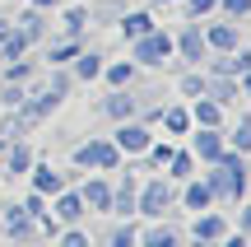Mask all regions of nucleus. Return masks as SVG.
I'll return each instance as SVG.
<instances>
[{
	"label": "nucleus",
	"mask_w": 251,
	"mask_h": 247,
	"mask_svg": "<svg viewBox=\"0 0 251 247\" xmlns=\"http://www.w3.org/2000/svg\"><path fill=\"white\" fill-rule=\"evenodd\" d=\"M107 112H112V117H130V112H135V103L126 98V93H112V98H107Z\"/></svg>",
	"instance_id": "5701e85b"
},
{
	"label": "nucleus",
	"mask_w": 251,
	"mask_h": 247,
	"mask_svg": "<svg viewBox=\"0 0 251 247\" xmlns=\"http://www.w3.org/2000/svg\"><path fill=\"white\" fill-rule=\"evenodd\" d=\"M163 205H168V187L163 182H149L140 196V215H163Z\"/></svg>",
	"instance_id": "6e6552de"
},
{
	"label": "nucleus",
	"mask_w": 251,
	"mask_h": 247,
	"mask_svg": "<svg viewBox=\"0 0 251 247\" xmlns=\"http://www.w3.org/2000/svg\"><path fill=\"white\" fill-rule=\"evenodd\" d=\"M149 28H153V14H149V9H130V14L121 19V33L130 37V42H135V37H144Z\"/></svg>",
	"instance_id": "0eeeda50"
},
{
	"label": "nucleus",
	"mask_w": 251,
	"mask_h": 247,
	"mask_svg": "<svg viewBox=\"0 0 251 247\" xmlns=\"http://www.w3.org/2000/svg\"><path fill=\"white\" fill-rule=\"evenodd\" d=\"M61 247H89V238H84V233H70V238H65Z\"/></svg>",
	"instance_id": "2f4dec72"
},
{
	"label": "nucleus",
	"mask_w": 251,
	"mask_h": 247,
	"mask_svg": "<svg viewBox=\"0 0 251 247\" xmlns=\"http://www.w3.org/2000/svg\"><path fill=\"white\" fill-rule=\"evenodd\" d=\"M186 5V14H209V9H219V0H181Z\"/></svg>",
	"instance_id": "cd10ccee"
},
{
	"label": "nucleus",
	"mask_w": 251,
	"mask_h": 247,
	"mask_svg": "<svg viewBox=\"0 0 251 247\" xmlns=\"http://www.w3.org/2000/svg\"><path fill=\"white\" fill-rule=\"evenodd\" d=\"M233 145H237V149H251V121H247V126L233 136Z\"/></svg>",
	"instance_id": "7c9ffc66"
},
{
	"label": "nucleus",
	"mask_w": 251,
	"mask_h": 247,
	"mask_svg": "<svg viewBox=\"0 0 251 247\" xmlns=\"http://www.w3.org/2000/svg\"><path fill=\"white\" fill-rule=\"evenodd\" d=\"M196 238H205V243H209V238H224V220H219V215L200 220V224H196Z\"/></svg>",
	"instance_id": "412c9836"
},
{
	"label": "nucleus",
	"mask_w": 251,
	"mask_h": 247,
	"mask_svg": "<svg viewBox=\"0 0 251 247\" xmlns=\"http://www.w3.org/2000/svg\"><path fill=\"white\" fill-rule=\"evenodd\" d=\"M172 52H181L186 61L200 65V56L209 52V47H205V33H200V24H186V28H181V37H172Z\"/></svg>",
	"instance_id": "f03ea898"
},
{
	"label": "nucleus",
	"mask_w": 251,
	"mask_h": 247,
	"mask_svg": "<svg viewBox=\"0 0 251 247\" xmlns=\"http://www.w3.org/2000/svg\"><path fill=\"white\" fill-rule=\"evenodd\" d=\"M19 33H24L28 42H37V37H42V9H33V5H28L24 14H19Z\"/></svg>",
	"instance_id": "f8f14e48"
},
{
	"label": "nucleus",
	"mask_w": 251,
	"mask_h": 247,
	"mask_svg": "<svg viewBox=\"0 0 251 247\" xmlns=\"http://www.w3.org/2000/svg\"><path fill=\"white\" fill-rule=\"evenodd\" d=\"M79 201H84V205H93V210H107V205H112V192H107V182H89Z\"/></svg>",
	"instance_id": "4468645a"
},
{
	"label": "nucleus",
	"mask_w": 251,
	"mask_h": 247,
	"mask_svg": "<svg viewBox=\"0 0 251 247\" xmlns=\"http://www.w3.org/2000/svg\"><path fill=\"white\" fill-rule=\"evenodd\" d=\"M205 47H214L219 56L237 52V24H209L205 28Z\"/></svg>",
	"instance_id": "20e7f679"
},
{
	"label": "nucleus",
	"mask_w": 251,
	"mask_h": 247,
	"mask_svg": "<svg viewBox=\"0 0 251 247\" xmlns=\"http://www.w3.org/2000/svg\"><path fill=\"white\" fill-rule=\"evenodd\" d=\"M117 154H121L117 145H107V140H93V145H84L75 159H79L84 168H89V164H93V168H117Z\"/></svg>",
	"instance_id": "7ed1b4c3"
},
{
	"label": "nucleus",
	"mask_w": 251,
	"mask_h": 247,
	"mask_svg": "<svg viewBox=\"0 0 251 247\" xmlns=\"http://www.w3.org/2000/svg\"><path fill=\"white\" fill-rule=\"evenodd\" d=\"M24 5H28V0H24Z\"/></svg>",
	"instance_id": "4c0bfd02"
},
{
	"label": "nucleus",
	"mask_w": 251,
	"mask_h": 247,
	"mask_svg": "<svg viewBox=\"0 0 251 247\" xmlns=\"http://www.w3.org/2000/svg\"><path fill=\"white\" fill-rule=\"evenodd\" d=\"M219 9H224L228 19H247L251 14V0H219Z\"/></svg>",
	"instance_id": "4be33fe9"
},
{
	"label": "nucleus",
	"mask_w": 251,
	"mask_h": 247,
	"mask_svg": "<svg viewBox=\"0 0 251 247\" xmlns=\"http://www.w3.org/2000/svg\"><path fill=\"white\" fill-rule=\"evenodd\" d=\"M209 201H214V192H209V182H191V187H186V205H191V210H205Z\"/></svg>",
	"instance_id": "dca6fc26"
},
{
	"label": "nucleus",
	"mask_w": 251,
	"mask_h": 247,
	"mask_svg": "<svg viewBox=\"0 0 251 247\" xmlns=\"http://www.w3.org/2000/svg\"><path fill=\"white\" fill-rule=\"evenodd\" d=\"M130 75H135V61H117V65H102L98 80H107L112 89H121V84H130Z\"/></svg>",
	"instance_id": "9b49d317"
},
{
	"label": "nucleus",
	"mask_w": 251,
	"mask_h": 247,
	"mask_svg": "<svg viewBox=\"0 0 251 247\" xmlns=\"http://www.w3.org/2000/svg\"><path fill=\"white\" fill-rule=\"evenodd\" d=\"M196 154H200V159H209V164H214V159L224 154V136H219L214 126H205V131H200V136H196Z\"/></svg>",
	"instance_id": "423d86ee"
},
{
	"label": "nucleus",
	"mask_w": 251,
	"mask_h": 247,
	"mask_svg": "<svg viewBox=\"0 0 251 247\" xmlns=\"http://www.w3.org/2000/svg\"><path fill=\"white\" fill-rule=\"evenodd\" d=\"M242 229H247V233H251V210H247V215H242Z\"/></svg>",
	"instance_id": "f704fd0d"
},
{
	"label": "nucleus",
	"mask_w": 251,
	"mask_h": 247,
	"mask_svg": "<svg viewBox=\"0 0 251 247\" xmlns=\"http://www.w3.org/2000/svg\"><path fill=\"white\" fill-rule=\"evenodd\" d=\"M163 126H168L172 136H181V131L191 126V112L186 108H168V112H163Z\"/></svg>",
	"instance_id": "a211bd4d"
},
{
	"label": "nucleus",
	"mask_w": 251,
	"mask_h": 247,
	"mask_svg": "<svg viewBox=\"0 0 251 247\" xmlns=\"http://www.w3.org/2000/svg\"><path fill=\"white\" fill-rule=\"evenodd\" d=\"M84 24H89V9H84V5H70V9H65V33H70V37H79Z\"/></svg>",
	"instance_id": "f3484780"
},
{
	"label": "nucleus",
	"mask_w": 251,
	"mask_h": 247,
	"mask_svg": "<svg viewBox=\"0 0 251 247\" xmlns=\"http://www.w3.org/2000/svg\"><path fill=\"white\" fill-rule=\"evenodd\" d=\"M117 149H126V154H140V149H149V131L135 126V121H130V126H121V131H117Z\"/></svg>",
	"instance_id": "39448f33"
},
{
	"label": "nucleus",
	"mask_w": 251,
	"mask_h": 247,
	"mask_svg": "<svg viewBox=\"0 0 251 247\" xmlns=\"http://www.w3.org/2000/svg\"><path fill=\"white\" fill-rule=\"evenodd\" d=\"M33 9H51V5H61V0H28Z\"/></svg>",
	"instance_id": "473e14b6"
},
{
	"label": "nucleus",
	"mask_w": 251,
	"mask_h": 247,
	"mask_svg": "<svg viewBox=\"0 0 251 247\" xmlns=\"http://www.w3.org/2000/svg\"><path fill=\"white\" fill-rule=\"evenodd\" d=\"M28 75H33V65H28V61H9V84L28 80Z\"/></svg>",
	"instance_id": "c85d7f7f"
},
{
	"label": "nucleus",
	"mask_w": 251,
	"mask_h": 247,
	"mask_svg": "<svg viewBox=\"0 0 251 247\" xmlns=\"http://www.w3.org/2000/svg\"><path fill=\"white\" fill-rule=\"evenodd\" d=\"M33 187L37 192H61V173H51L47 164H37L33 168Z\"/></svg>",
	"instance_id": "2eb2a0df"
},
{
	"label": "nucleus",
	"mask_w": 251,
	"mask_h": 247,
	"mask_svg": "<svg viewBox=\"0 0 251 247\" xmlns=\"http://www.w3.org/2000/svg\"><path fill=\"white\" fill-rule=\"evenodd\" d=\"M28 164H33V154H28L24 145H14V149H9V173H24Z\"/></svg>",
	"instance_id": "b1692460"
},
{
	"label": "nucleus",
	"mask_w": 251,
	"mask_h": 247,
	"mask_svg": "<svg viewBox=\"0 0 251 247\" xmlns=\"http://www.w3.org/2000/svg\"><path fill=\"white\" fill-rule=\"evenodd\" d=\"M191 168H196V159H191V154H177V159H172V177H191Z\"/></svg>",
	"instance_id": "bb28decb"
},
{
	"label": "nucleus",
	"mask_w": 251,
	"mask_h": 247,
	"mask_svg": "<svg viewBox=\"0 0 251 247\" xmlns=\"http://www.w3.org/2000/svg\"><path fill=\"white\" fill-rule=\"evenodd\" d=\"M153 5H181V0H153Z\"/></svg>",
	"instance_id": "c9c22d12"
},
{
	"label": "nucleus",
	"mask_w": 251,
	"mask_h": 247,
	"mask_svg": "<svg viewBox=\"0 0 251 247\" xmlns=\"http://www.w3.org/2000/svg\"><path fill=\"white\" fill-rule=\"evenodd\" d=\"M112 247H135V233L130 229H117V233H112Z\"/></svg>",
	"instance_id": "c756f323"
},
{
	"label": "nucleus",
	"mask_w": 251,
	"mask_h": 247,
	"mask_svg": "<svg viewBox=\"0 0 251 247\" xmlns=\"http://www.w3.org/2000/svg\"><path fill=\"white\" fill-rule=\"evenodd\" d=\"M144 247H177V238H172V229H153L144 238Z\"/></svg>",
	"instance_id": "a878e982"
},
{
	"label": "nucleus",
	"mask_w": 251,
	"mask_h": 247,
	"mask_svg": "<svg viewBox=\"0 0 251 247\" xmlns=\"http://www.w3.org/2000/svg\"><path fill=\"white\" fill-rule=\"evenodd\" d=\"M102 75V56L98 52H79L75 56V80H98Z\"/></svg>",
	"instance_id": "9d476101"
},
{
	"label": "nucleus",
	"mask_w": 251,
	"mask_h": 247,
	"mask_svg": "<svg viewBox=\"0 0 251 247\" xmlns=\"http://www.w3.org/2000/svg\"><path fill=\"white\" fill-rule=\"evenodd\" d=\"M242 93H251V70H247V75H242Z\"/></svg>",
	"instance_id": "72a5a7b5"
},
{
	"label": "nucleus",
	"mask_w": 251,
	"mask_h": 247,
	"mask_svg": "<svg viewBox=\"0 0 251 247\" xmlns=\"http://www.w3.org/2000/svg\"><path fill=\"white\" fill-rule=\"evenodd\" d=\"M205 75H186V80H181V93H186V98H200V93H205Z\"/></svg>",
	"instance_id": "393cba45"
},
{
	"label": "nucleus",
	"mask_w": 251,
	"mask_h": 247,
	"mask_svg": "<svg viewBox=\"0 0 251 247\" xmlns=\"http://www.w3.org/2000/svg\"><path fill=\"white\" fill-rule=\"evenodd\" d=\"M168 56H172V37L163 33V28H149L144 37L130 42V61L135 65H163Z\"/></svg>",
	"instance_id": "f257e3e1"
},
{
	"label": "nucleus",
	"mask_w": 251,
	"mask_h": 247,
	"mask_svg": "<svg viewBox=\"0 0 251 247\" xmlns=\"http://www.w3.org/2000/svg\"><path fill=\"white\" fill-rule=\"evenodd\" d=\"M84 47H79V37H70V42H61V47H51V65H65V61H75Z\"/></svg>",
	"instance_id": "aec40b11"
},
{
	"label": "nucleus",
	"mask_w": 251,
	"mask_h": 247,
	"mask_svg": "<svg viewBox=\"0 0 251 247\" xmlns=\"http://www.w3.org/2000/svg\"><path fill=\"white\" fill-rule=\"evenodd\" d=\"M24 52H28V37L19 33V28H9V33L0 37V56H9V61H19Z\"/></svg>",
	"instance_id": "ddd939ff"
},
{
	"label": "nucleus",
	"mask_w": 251,
	"mask_h": 247,
	"mask_svg": "<svg viewBox=\"0 0 251 247\" xmlns=\"http://www.w3.org/2000/svg\"><path fill=\"white\" fill-rule=\"evenodd\" d=\"M219 117H224V108H219L214 98H205V93H200L196 108H191V121H200V126H219Z\"/></svg>",
	"instance_id": "1a4fd4ad"
},
{
	"label": "nucleus",
	"mask_w": 251,
	"mask_h": 247,
	"mask_svg": "<svg viewBox=\"0 0 251 247\" xmlns=\"http://www.w3.org/2000/svg\"><path fill=\"white\" fill-rule=\"evenodd\" d=\"M56 215H61L65 224H75L84 215V201H79V196H61V201H56Z\"/></svg>",
	"instance_id": "6ab92c4d"
},
{
	"label": "nucleus",
	"mask_w": 251,
	"mask_h": 247,
	"mask_svg": "<svg viewBox=\"0 0 251 247\" xmlns=\"http://www.w3.org/2000/svg\"><path fill=\"white\" fill-rule=\"evenodd\" d=\"M5 33H9V24H5V19H0V37H5Z\"/></svg>",
	"instance_id": "e433bc0d"
}]
</instances>
